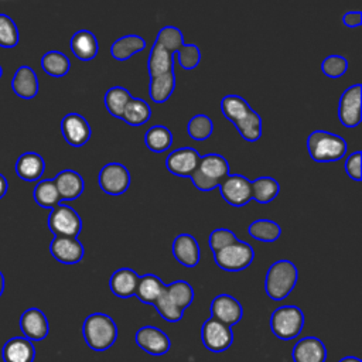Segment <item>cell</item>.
I'll use <instances>...</instances> for the list:
<instances>
[{"label":"cell","instance_id":"obj_1","mask_svg":"<svg viewBox=\"0 0 362 362\" xmlns=\"http://www.w3.org/2000/svg\"><path fill=\"white\" fill-rule=\"evenodd\" d=\"M222 115L233 123L246 141H257L262 137V117L238 95H226L221 100Z\"/></svg>","mask_w":362,"mask_h":362},{"label":"cell","instance_id":"obj_2","mask_svg":"<svg viewBox=\"0 0 362 362\" xmlns=\"http://www.w3.org/2000/svg\"><path fill=\"white\" fill-rule=\"evenodd\" d=\"M82 334L86 345L98 352L109 349L117 339V327L112 317L103 313L88 315L82 325Z\"/></svg>","mask_w":362,"mask_h":362},{"label":"cell","instance_id":"obj_3","mask_svg":"<svg viewBox=\"0 0 362 362\" xmlns=\"http://www.w3.org/2000/svg\"><path fill=\"white\" fill-rule=\"evenodd\" d=\"M156 41L160 42L168 52L177 55V61L181 68L189 71L198 66L201 61V51L195 44L184 42V37L180 28L174 25L163 27L158 31Z\"/></svg>","mask_w":362,"mask_h":362},{"label":"cell","instance_id":"obj_4","mask_svg":"<svg viewBox=\"0 0 362 362\" xmlns=\"http://www.w3.org/2000/svg\"><path fill=\"white\" fill-rule=\"evenodd\" d=\"M226 175H229V164L226 158L221 154L209 153L199 158V163L189 178L197 189L205 192L219 187Z\"/></svg>","mask_w":362,"mask_h":362},{"label":"cell","instance_id":"obj_5","mask_svg":"<svg viewBox=\"0 0 362 362\" xmlns=\"http://www.w3.org/2000/svg\"><path fill=\"white\" fill-rule=\"evenodd\" d=\"M297 279L298 270L293 262L277 260L267 269L264 279L266 294L274 301L284 300L294 288Z\"/></svg>","mask_w":362,"mask_h":362},{"label":"cell","instance_id":"obj_6","mask_svg":"<svg viewBox=\"0 0 362 362\" xmlns=\"http://www.w3.org/2000/svg\"><path fill=\"white\" fill-rule=\"evenodd\" d=\"M310 157L317 163H332L342 158L346 153V141L334 133L314 130L307 139Z\"/></svg>","mask_w":362,"mask_h":362},{"label":"cell","instance_id":"obj_7","mask_svg":"<svg viewBox=\"0 0 362 362\" xmlns=\"http://www.w3.org/2000/svg\"><path fill=\"white\" fill-rule=\"evenodd\" d=\"M304 325V314L296 305H281L272 313L270 328L272 332L283 339L288 341L300 335Z\"/></svg>","mask_w":362,"mask_h":362},{"label":"cell","instance_id":"obj_8","mask_svg":"<svg viewBox=\"0 0 362 362\" xmlns=\"http://www.w3.org/2000/svg\"><path fill=\"white\" fill-rule=\"evenodd\" d=\"M255 259L253 247L243 242L236 240L232 245L214 253V260L218 267L226 272H240L246 269Z\"/></svg>","mask_w":362,"mask_h":362},{"label":"cell","instance_id":"obj_9","mask_svg":"<svg viewBox=\"0 0 362 362\" xmlns=\"http://www.w3.org/2000/svg\"><path fill=\"white\" fill-rule=\"evenodd\" d=\"M48 228L54 236L76 238L82 230V219L74 208L59 204L48 215Z\"/></svg>","mask_w":362,"mask_h":362},{"label":"cell","instance_id":"obj_10","mask_svg":"<svg viewBox=\"0 0 362 362\" xmlns=\"http://www.w3.org/2000/svg\"><path fill=\"white\" fill-rule=\"evenodd\" d=\"M98 184L107 195H122L130 187V173L120 163H107L98 174Z\"/></svg>","mask_w":362,"mask_h":362},{"label":"cell","instance_id":"obj_11","mask_svg":"<svg viewBox=\"0 0 362 362\" xmlns=\"http://www.w3.org/2000/svg\"><path fill=\"white\" fill-rule=\"evenodd\" d=\"M361 99H362V85L355 83L346 88L338 103V117L345 127H356L361 123Z\"/></svg>","mask_w":362,"mask_h":362},{"label":"cell","instance_id":"obj_12","mask_svg":"<svg viewBox=\"0 0 362 362\" xmlns=\"http://www.w3.org/2000/svg\"><path fill=\"white\" fill-rule=\"evenodd\" d=\"M222 198L232 206H243L252 199V181L240 174H229L219 184Z\"/></svg>","mask_w":362,"mask_h":362},{"label":"cell","instance_id":"obj_13","mask_svg":"<svg viewBox=\"0 0 362 362\" xmlns=\"http://www.w3.org/2000/svg\"><path fill=\"white\" fill-rule=\"evenodd\" d=\"M201 339L204 346L211 352L226 351L233 342L232 328L209 317L201 328Z\"/></svg>","mask_w":362,"mask_h":362},{"label":"cell","instance_id":"obj_14","mask_svg":"<svg viewBox=\"0 0 362 362\" xmlns=\"http://www.w3.org/2000/svg\"><path fill=\"white\" fill-rule=\"evenodd\" d=\"M134 341L143 351L156 356L167 354L171 346L168 335L163 329L153 325H144L139 328L134 335Z\"/></svg>","mask_w":362,"mask_h":362},{"label":"cell","instance_id":"obj_15","mask_svg":"<svg viewBox=\"0 0 362 362\" xmlns=\"http://www.w3.org/2000/svg\"><path fill=\"white\" fill-rule=\"evenodd\" d=\"M61 132L68 144L72 147H82L88 143L92 129L88 120L79 113H68L61 120Z\"/></svg>","mask_w":362,"mask_h":362},{"label":"cell","instance_id":"obj_16","mask_svg":"<svg viewBox=\"0 0 362 362\" xmlns=\"http://www.w3.org/2000/svg\"><path fill=\"white\" fill-rule=\"evenodd\" d=\"M211 317L228 327H232L242 320L243 308L235 297L229 294H219L211 301Z\"/></svg>","mask_w":362,"mask_h":362},{"label":"cell","instance_id":"obj_17","mask_svg":"<svg viewBox=\"0 0 362 362\" xmlns=\"http://www.w3.org/2000/svg\"><path fill=\"white\" fill-rule=\"evenodd\" d=\"M199 153L192 147H182L171 151L165 158L167 170L178 177H191L199 163Z\"/></svg>","mask_w":362,"mask_h":362},{"label":"cell","instance_id":"obj_18","mask_svg":"<svg viewBox=\"0 0 362 362\" xmlns=\"http://www.w3.org/2000/svg\"><path fill=\"white\" fill-rule=\"evenodd\" d=\"M49 252L55 260L64 264H75L82 260L85 249L76 238L55 236L49 243Z\"/></svg>","mask_w":362,"mask_h":362},{"label":"cell","instance_id":"obj_19","mask_svg":"<svg viewBox=\"0 0 362 362\" xmlns=\"http://www.w3.org/2000/svg\"><path fill=\"white\" fill-rule=\"evenodd\" d=\"M20 329L24 338L33 341H42L49 331L48 320L40 308H28L20 317Z\"/></svg>","mask_w":362,"mask_h":362},{"label":"cell","instance_id":"obj_20","mask_svg":"<svg viewBox=\"0 0 362 362\" xmlns=\"http://www.w3.org/2000/svg\"><path fill=\"white\" fill-rule=\"evenodd\" d=\"M175 260L185 267H195L199 263L201 252L197 239L189 233H180L173 242Z\"/></svg>","mask_w":362,"mask_h":362},{"label":"cell","instance_id":"obj_21","mask_svg":"<svg viewBox=\"0 0 362 362\" xmlns=\"http://www.w3.org/2000/svg\"><path fill=\"white\" fill-rule=\"evenodd\" d=\"M291 355L294 362H325L327 349L321 339L305 337L296 342Z\"/></svg>","mask_w":362,"mask_h":362},{"label":"cell","instance_id":"obj_22","mask_svg":"<svg viewBox=\"0 0 362 362\" xmlns=\"http://www.w3.org/2000/svg\"><path fill=\"white\" fill-rule=\"evenodd\" d=\"M54 184L58 189L61 201H72L76 199L85 188L83 178L79 173L74 170H64L55 175Z\"/></svg>","mask_w":362,"mask_h":362},{"label":"cell","instance_id":"obj_23","mask_svg":"<svg viewBox=\"0 0 362 362\" xmlns=\"http://www.w3.org/2000/svg\"><path fill=\"white\" fill-rule=\"evenodd\" d=\"M1 358L4 362H33L35 358V348L30 339L14 337L3 345Z\"/></svg>","mask_w":362,"mask_h":362},{"label":"cell","instance_id":"obj_24","mask_svg":"<svg viewBox=\"0 0 362 362\" xmlns=\"http://www.w3.org/2000/svg\"><path fill=\"white\" fill-rule=\"evenodd\" d=\"M139 277L140 276L129 267L117 269L109 279V288L115 296L129 298L136 294Z\"/></svg>","mask_w":362,"mask_h":362},{"label":"cell","instance_id":"obj_25","mask_svg":"<svg viewBox=\"0 0 362 362\" xmlns=\"http://www.w3.org/2000/svg\"><path fill=\"white\" fill-rule=\"evenodd\" d=\"M45 170V163L44 158L34 151H27L21 154L17 161H16V174L23 180V181H37L41 178Z\"/></svg>","mask_w":362,"mask_h":362},{"label":"cell","instance_id":"obj_26","mask_svg":"<svg viewBox=\"0 0 362 362\" xmlns=\"http://www.w3.org/2000/svg\"><path fill=\"white\" fill-rule=\"evenodd\" d=\"M13 92L23 99H33L38 93V78L33 68L20 66L11 81Z\"/></svg>","mask_w":362,"mask_h":362},{"label":"cell","instance_id":"obj_27","mask_svg":"<svg viewBox=\"0 0 362 362\" xmlns=\"http://www.w3.org/2000/svg\"><path fill=\"white\" fill-rule=\"evenodd\" d=\"M174 72V55L168 52L160 42L154 41L148 55V75L151 78L163 76Z\"/></svg>","mask_w":362,"mask_h":362},{"label":"cell","instance_id":"obj_28","mask_svg":"<svg viewBox=\"0 0 362 362\" xmlns=\"http://www.w3.org/2000/svg\"><path fill=\"white\" fill-rule=\"evenodd\" d=\"M98 40L92 31L79 30L71 38V51L81 61H90L98 54Z\"/></svg>","mask_w":362,"mask_h":362},{"label":"cell","instance_id":"obj_29","mask_svg":"<svg viewBox=\"0 0 362 362\" xmlns=\"http://www.w3.org/2000/svg\"><path fill=\"white\" fill-rule=\"evenodd\" d=\"M164 288L165 284L163 283V280L158 276L148 273L139 277L134 296L144 304H154L157 298L163 294Z\"/></svg>","mask_w":362,"mask_h":362},{"label":"cell","instance_id":"obj_30","mask_svg":"<svg viewBox=\"0 0 362 362\" xmlns=\"http://www.w3.org/2000/svg\"><path fill=\"white\" fill-rule=\"evenodd\" d=\"M146 48V41L140 35H124L117 38L110 45V55L117 61H126L133 54H137Z\"/></svg>","mask_w":362,"mask_h":362},{"label":"cell","instance_id":"obj_31","mask_svg":"<svg viewBox=\"0 0 362 362\" xmlns=\"http://www.w3.org/2000/svg\"><path fill=\"white\" fill-rule=\"evenodd\" d=\"M151 117V107L147 102H144L140 98H133L126 105L122 120H124L130 126H141L147 123Z\"/></svg>","mask_w":362,"mask_h":362},{"label":"cell","instance_id":"obj_32","mask_svg":"<svg viewBox=\"0 0 362 362\" xmlns=\"http://www.w3.org/2000/svg\"><path fill=\"white\" fill-rule=\"evenodd\" d=\"M144 143L153 153L167 151L173 144V133L165 126H153L146 132Z\"/></svg>","mask_w":362,"mask_h":362},{"label":"cell","instance_id":"obj_33","mask_svg":"<svg viewBox=\"0 0 362 362\" xmlns=\"http://www.w3.org/2000/svg\"><path fill=\"white\" fill-rule=\"evenodd\" d=\"M41 66L45 74L54 78H61L68 74L71 62L68 57L61 51H48L41 58Z\"/></svg>","mask_w":362,"mask_h":362},{"label":"cell","instance_id":"obj_34","mask_svg":"<svg viewBox=\"0 0 362 362\" xmlns=\"http://www.w3.org/2000/svg\"><path fill=\"white\" fill-rule=\"evenodd\" d=\"M175 89V74L151 78L148 85V95L154 103H164Z\"/></svg>","mask_w":362,"mask_h":362},{"label":"cell","instance_id":"obj_35","mask_svg":"<svg viewBox=\"0 0 362 362\" xmlns=\"http://www.w3.org/2000/svg\"><path fill=\"white\" fill-rule=\"evenodd\" d=\"M280 191L279 182L272 177H259L252 181V199L259 204H267L273 201Z\"/></svg>","mask_w":362,"mask_h":362},{"label":"cell","instance_id":"obj_36","mask_svg":"<svg viewBox=\"0 0 362 362\" xmlns=\"http://www.w3.org/2000/svg\"><path fill=\"white\" fill-rule=\"evenodd\" d=\"M132 99L130 92L123 86H112L105 95V106L107 112L117 119H122L123 110L129 100Z\"/></svg>","mask_w":362,"mask_h":362},{"label":"cell","instance_id":"obj_37","mask_svg":"<svg viewBox=\"0 0 362 362\" xmlns=\"http://www.w3.org/2000/svg\"><path fill=\"white\" fill-rule=\"evenodd\" d=\"M33 197H34V201L42 208L52 209L61 204V198L54 184V180H42L37 182L33 191Z\"/></svg>","mask_w":362,"mask_h":362},{"label":"cell","instance_id":"obj_38","mask_svg":"<svg viewBox=\"0 0 362 362\" xmlns=\"http://www.w3.org/2000/svg\"><path fill=\"white\" fill-rule=\"evenodd\" d=\"M249 235L260 242H274L280 238L281 229L277 222L272 219H256L247 228Z\"/></svg>","mask_w":362,"mask_h":362},{"label":"cell","instance_id":"obj_39","mask_svg":"<svg viewBox=\"0 0 362 362\" xmlns=\"http://www.w3.org/2000/svg\"><path fill=\"white\" fill-rule=\"evenodd\" d=\"M165 293L170 297V300L182 311L194 300V288L185 280H175L170 284H165Z\"/></svg>","mask_w":362,"mask_h":362},{"label":"cell","instance_id":"obj_40","mask_svg":"<svg viewBox=\"0 0 362 362\" xmlns=\"http://www.w3.org/2000/svg\"><path fill=\"white\" fill-rule=\"evenodd\" d=\"M188 136L197 141H204L211 137L214 132V123L206 115H195L188 120L187 124Z\"/></svg>","mask_w":362,"mask_h":362},{"label":"cell","instance_id":"obj_41","mask_svg":"<svg viewBox=\"0 0 362 362\" xmlns=\"http://www.w3.org/2000/svg\"><path fill=\"white\" fill-rule=\"evenodd\" d=\"M20 35L16 23L6 14H0V47L14 48L18 44Z\"/></svg>","mask_w":362,"mask_h":362},{"label":"cell","instance_id":"obj_42","mask_svg":"<svg viewBox=\"0 0 362 362\" xmlns=\"http://www.w3.org/2000/svg\"><path fill=\"white\" fill-rule=\"evenodd\" d=\"M154 308L157 310V313L168 322H177L182 318L184 315V311L180 310L171 300L170 297L167 296L165 293V288L163 291V294L157 298V301L153 304Z\"/></svg>","mask_w":362,"mask_h":362},{"label":"cell","instance_id":"obj_43","mask_svg":"<svg viewBox=\"0 0 362 362\" xmlns=\"http://www.w3.org/2000/svg\"><path fill=\"white\" fill-rule=\"evenodd\" d=\"M236 240H238V238L232 230H229L226 228H218L209 233L208 245H209V249L212 250V253H215V252H219L221 249L232 245Z\"/></svg>","mask_w":362,"mask_h":362},{"label":"cell","instance_id":"obj_44","mask_svg":"<svg viewBox=\"0 0 362 362\" xmlns=\"http://www.w3.org/2000/svg\"><path fill=\"white\" fill-rule=\"evenodd\" d=\"M348 69V61L341 55H329L321 62V71L328 78H339Z\"/></svg>","mask_w":362,"mask_h":362},{"label":"cell","instance_id":"obj_45","mask_svg":"<svg viewBox=\"0 0 362 362\" xmlns=\"http://www.w3.org/2000/svg\"><path fill=\"white\" fill-rule=\"evenodd\" d=\"M361 158H362V153L355 151L351 156H348V158L345 161V165H344L348 177H351L354 181H361V178H362V175H361Z\"/></svg>","mask_w":362,"mask_h":362},{"label":"cell","instance_id":"obj_46","mask_svg":"<svg viewBox=\"0 0 362 362\" xmlns=\"http://www.w3.org/2000/svg\"><path fill=\"white\" fill-rule=\"evenodd\" d=\"M342 23L349 28L359 27L362 24V13L361 11H348L344 14Z\"/></svg>","mask_w":362,"mask_h":362},{"label":"cell","instance_id":"obj_47","mask_svg":"<svg viewBox=\"0 0 362 362\" xmlns=\"http://www.w3.org/2000/svg\"><path fill=\"white\" fill-rule=\"evenodd\" d=\"M7 189H8V184H7V180H6V177H4L3 174H0V199H1V198L6 195Z\"/></svg>","mask_w":362,"mask_h":362},{"label":"cell","instance_id":"obj_48","mask_svg":"<svg viewBox=\"0 0 362 362\" xmlns=\"http://www.w3.org/2000/svg\"><path fill=\"white\" fill-rule=\"evenodd\" d=\"M338 362H361V359L356 358V356H344V358L339 359Z\"/></svg>","mask_w":362,"mask_h":362},{"label":"cell","instance_id":"obj_49","mask_svg":"<svg viewBox=\"0 0 362 362\" xmlns=\"http://www.w3.org/2000/svg\"><path fill=\"white\" fill-rule=\"evenodd\" d=\"M3 290H4V276H3V273L0 272V297H1V294H3Z\"/></svg>","mask_w":362,"mask_h":362},{"label":"cell","instance_id":"obj_50","mask_svg":"<svg viewBox=\"0 0 362 362\" xmlns=\"http://www.w3.org/2000/svg\"><path fill=\"white\" fill-rule=\"evenodd\" d=\"M1 74H3V69H1V66H0V78H1Z\"/></svg>","mask_w":362,"mask_h":362}]
</instances>
